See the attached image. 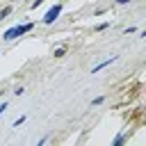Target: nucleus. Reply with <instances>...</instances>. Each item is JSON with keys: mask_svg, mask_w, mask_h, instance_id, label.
I'll list each match as a JSON object with an SVG mask.
<instances>
[{"mask_svg": "<svg viewBox=\"0 0 146 146\" xmlns=\"http://www.w3.org/2000/svg\"><path fill=\"white\" fill-rule=\"evenodd\" d=\"M32 30V23H25V25H14V27H9L5 34H2V39L5 41H14L16 36H21V34H25V32H30Z\"/></svg>", "mask_w": 146, "mask_h": 146, "instance_id": "obj_1", "label": "nucleus"}, {"mask_svg": "<svg viewBox=\"0 0 146 146\" xmlns=\"http://www.w3.org/2000/svg\"><path fill=\"white\" fill-rule=\"evenodd\" d=\"M59 14H62V5H55V7H50V9L46 11V16H43V23H46V25L55 23V21L59 18Z\"/></svg>", "mask_w": 146, "mask_h": 146, "instance_id": "obj_2", "label": "nucleus"}, {"mask_svg": "<svg viewBox=\"0 0 146 146\" xmlns=\"http://www.w3.org/2000/svg\"><path fill=\"white\" fill-rule=\"evenodd\" d=\"M114 59H116V57H110V59H105V62H100V64H96V66L91 68V73H98V71H103V68H105V66H110V64H112Z\"/></svg>", "mask_w": 146, "mask_h": 146, "instance_id": "obj_3", "label": "nucleus"}, {"mask_svg": "<svg viewBox=\"0 0 146 146\" xmlns=\"http://www.w3.org/2000/svg\"><path fill=\"white\" fill-rule=\"evenodd\" d=\"M9 14H11V7H5V9H0V21H5Z\"/></svg>", "mask_w": 146, "mask_h": 146, "instance_id": "obj_4", "label": "nucleus"}, {"mask_svg": "<svg viewBox=\"0 0 146 146\" xmlns=\"http://www.w3.org/2000/svg\"><path fill=\"white\" fill-rule=\"evenodd\" d=\"M52 55H55V57H64V55H66V50H64V48H55V52H52Z\"/></svg>", "mask_w": 146, "mask_h": 146, "instance_id": "obj_5", "label": "nucleus"}, {"mask_svg": "<svg viewBox=\"0 0 146 146\" xmlns=\"http://www.w3.org/2000/svg\"><path fill=\"white\" fill-rule=\"evenodd\" d=\"M123 141H125V135H119V137H116V139H114V146H121V144H123Z\"/></svg>", "mask_w": 146, "mask_h": 146, "instance_id": "obj_6", "label": "nucleus"}, {"mask_svg": "<svg viewBox=\"0 0 146 146\" xmlns=\"http://www.w3.org/2000/svg\"><path fill=\"white\" fill-rule=\"evenodd\" d=\"M23 121H25V116H18V119L14 121V128H18V125H23Z\"/></svg>", "mask_w": 146, "mask_h": 146, "instance_id": "obj_7", "label": "nucleus"}, {"mask_svg": "<svg viewBox=\"0 0 146 146\" xmlns=\"http://www.w3.org/2000/svg\"><path fill=\"white\" fill-rule=\"evenodd\" d=\"M43 2H46V0H34V2H32V9H36V7H41Z\"/></svg>", "mask_w": 146, "mask_h": 146, "instance_id": "obj_8", "label": "nucleus"}, {"mask_svg": "<svg viewBox=\"0 0 146 146\" xmlns=\"http://www.w3.org/2000/svg\"><path fill=\"white\" fill-rule=\"evenodd\" d=\"M23 91H25L23 87H16V89H14V94H16V96H23Z\"/></svg>", "mask_w": 146, "mask_h": 146, "instance_id": "obj_9", "label": "nucleus"}, {"mask_svg": "<svg viewBox=\"0 0 146 146\" xmlns=\"http://www.w3.org/2000/svg\"><path fill=\"white\" fill-rule=\"evenodd\" d=\"M5 110H7V100H2V103H0V114H2Z\"/></svg>", "mask_w": 146, "mask_h": 146, "instance_id": "obj_10", "label": "nucleus"}, {"mask_svg": "<svg viewBox=\"0 0 146 146\" xmlns=\"http://www.w3.org/2000/svg\"><path fill=\"white\" fill-rule=\"evenodd\" d=\"M114 2H116V5H128L130 0H114Z\"/></svg>", "mask_w": 146, "mask_h": 146, "instance_id": "obj_11", "label": "nucleus"}]
</instances>
